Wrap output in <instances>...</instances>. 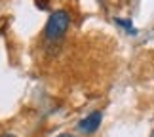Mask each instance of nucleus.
Listing matches in <instances>:
<instances>
[{
	"mask_svg": "<svg viewBox=\"0 0 154 137\" xmlns=\"http://www.w3.org/2000/svg\"><path fill=\"white\" fill-rule=\"evenodd\" d=\"M69 23H70V15L67 14V11H63V10L53 11V14L50 15L48 23H46V29H44L46 40H50V42H53V40H59L65 33H67Z\"/></svg>",
	"mask_w": 154,
	"mask_h": 137,
	"instance_id": "f257e3e1",
	"label": "nucleus"
},
{
	"mask_svg": "<svg viewBox=\"0 0 154 137\" xmlns=\"http://www.w3.org/2000/svg\"><path fill=\"white\" fill-rule=\"evenodd\" d=\"M101 120H103V112H101V111H93V112H90L88 116L82 118L76 128H78L82 133L91 135V133H95L97 129H99V126H101Z\"/></svg>",
	"mask_w": 154,
	"mask_h": 137,
	"instance_id": "f03ea898",
	"label": "nucleus"
},
{
	"mask_svg": "<svg viewBox=\"0 0 154 137\" xmlns=\"http://www.w3.org/2000/svg\"><path fill=\"white\" fill-rule=\"evenodd\" d=\"M36 6L40 10H48V6H50V0H36Z\"/></svg>",
	"mask_w": 154,
	"mask_h": 137,
	"instance_id": "7ed1b4c3",
	"label": "nucleus"
},
{
	"mask_svg": "<svg viewBox=\"0 0 154 137\" xmlns=\"http://www.w3.org/2000/svg\"><path fill=\"white\" fill-rule=\"evenodd\" d=\"M57 137H78V135H74V133H61V135H57Z\"/></svg>",
	"mask_w": 154,
	"mask_h": 137,
	"instance_id": "20e7f679",
	"label": "nucleus"
},
{
	"mask_svg": "<svg viewBox=\"0 0 154 137\" xmlns=\"http://www.w3.org/2000/svg\"><path fill=\"white\" fill-rule=\"evenodd\" d=\"M0 137H15V135H14V133H2Z\"/></svg>",
	"mask_w": 154,
	"mask_h": 137,
	"instance_id": "39448f33",
	"label": "nucleus"
}]
</instances>
